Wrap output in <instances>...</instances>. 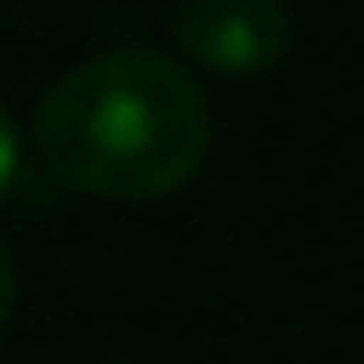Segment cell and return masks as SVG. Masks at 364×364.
Listing matches in <instances>:
<instances>
[{
	"label": "cell",
	"instance_id": "cell-1",
	"mask_svg": "<svg viewBox=\"0 0 364 364\" xmlns=\"http://www.w3.org/2000/svg\"><path fill=\"white\" fill-rule=\"evenodd\" d=\"M33 145L59 182L91 198H161L204 166L209 102L177 59L118 48L48 86Z\"/></svg>",
	"mask_w": 364,
	"mask_h": 364
},
{
	"label": "cell",
	"instance_id": "cell-3",
	"mask_svg": "<svg viewBox=\"0 0 364 364\" xmlns=\"http://www.w3.org/2000/svg\"><path fill=\"white\" fill-rule=\"evenodd\" d=\"M16 177H22V134H16V118L6 113V102H0V198L16 188Z\"/></svg>",
	"mask_w": 364,
	"mask_h": 364
},
{
	"label": "cell",
	"instance_id": "cell-4",
	"mask_svg": "<svg viewBox=\"0 0 364 364\" xmlns=\"http://www.w3.org/2000/svg\"><path fill=\"white\" fill-rule=\"evenodd\" d=\"M11 300H16V273H11V252H6V241H0V332H6V321H11Z\"/></svg>",
	"mask_w": 364,
	"mask_h": 364
},
{
	"label": "cell",
	"instance_id": "cell-2",
	"mask_svg": "<svg viewBox=\"0 0 364 364\" xmlns=\"http://www.w3.org/2000/svg\"><path fill=\"white\" fill-rule=\"evenodd\" d=\"M171 38L198 70L262 75L289 54V11L284 0H182Z\"/></svg>",
	"mask_w": 364,
	"mask_h": 364
}]
</instances>
